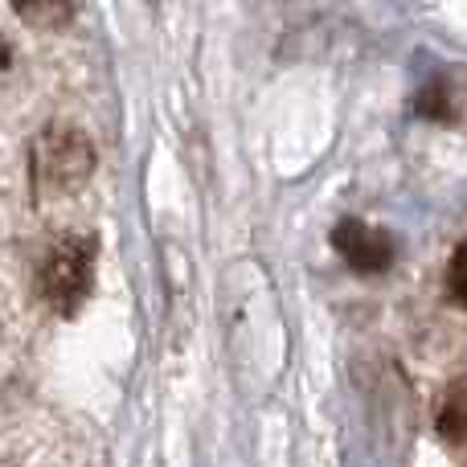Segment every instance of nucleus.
<instances>
[{
  "mask_svg": "<svg viewBox=\"0 0 467 467\" xmlns=\"http://www.w3.org/2000/svg\"><path fill=\"white\" fill-rule=\"evenodd\" d=\"M29 172L37 197H74L95 172V144L70 123H49L29 152Z\"/></svg>",
  "mask_w": 467,
  "mask_h": 467,
  "instance_id": "obj_1",
  "label": "nucleus"
},
{
  "mask_svg": "<svg viewBox=\"0 0 467 467\" xmlns=\"http://www.w3.org/2000/svg\"><path fill=\"white\" fill-rule=\"evenodd\" d=\"M95 283V242L87 234H62L37 263V296L49 312L74 316Z\"/></svg>",
  "mask_w": 467,
  "mask_h": 467,
  "instance_id": "obj_2",
  "label": "nucleus"
},
{
  "mask_svg": "<svg viewBox=\"0 0 467 467\" xmlns=\"http://www.w3.org/2000/svg\"><path fill=\"white\" fill-rule=\"evenodd\" d=\"M332 246L361 275H381L394 263V238L381 226H369V222H357V218H345L332 230Z\"/></svg>",
  "mask_w": 467,
  "mask_h": 467,
  "instance_id": "obj_3",
  "label": "nucleus"
},
{
  "mask_svg": "<svg viewBox=\"0 0 467 467\" xmlns=\"http://www.w3.org/2000/svg\"><path fill=\"white\" fill-rule=\"evenodd\" d=\"M422 115L467 131V74H447L422 90Z\"/></svg>",
  "mask_w": 467,
  "mask_h": 467,
  "instance_id": "obj_4",
  "label": "nucleus"
},
{
  "mask_svg": "<svg viewBox=\"0 0 467 467\" xmlns=\"http://www.w3.org/2000/svg\"><path fill=\"white\" fill-rule=\"evenodd\" d=\"M435 427L451 447H467V381L447 386L439 414H435Z\"/></svg>",
  "mask_w": 467,
  "mask_h": 467,
  "instance_id": "obj_5",
  "label": "nucleus"
},
{
  "mask_svg": "<svg viewBox=\"0 0 467 467\" xmlns=\"http://www.w3.org/2000/svg\"><path fill=\"white\" fill-rule=\"evenodd\" d=\"M8 5L33 29H62L74 13V0H8Z\"/></svg>",
  "mask_w": 467,
  "mask_h": 467,
  "instance_id": "obj_6",
  "label": "nucleus"
},
{
  "mask_svg": "<svg viewBox=\"0 0 467 467\" xmlns=\"http://www.w3.org/2000/svg\"><path fill=\"white\" fill-rule=\"evenodd\" d=\"M443 283H447V299H451V304H460V307H467V242H460V246L451 250Z\"/></svg>",
  "mask_w": 467,
  "mask_h": 467,
  "instance_id": "obj_7",
  "label": "nucleus"
}]
</instances>
